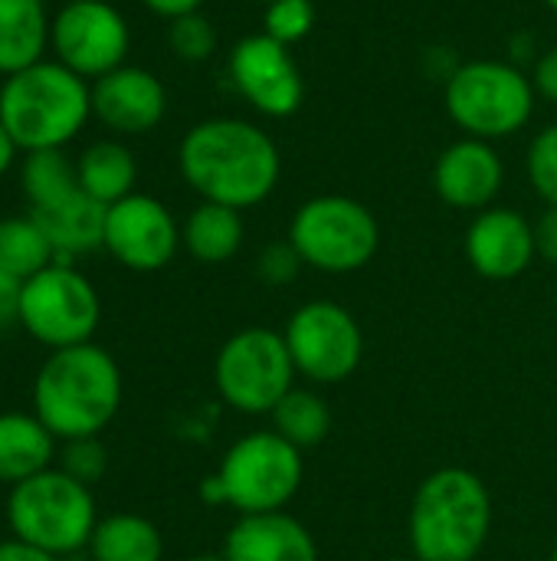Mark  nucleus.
Returning <instances> with one entry per match:
<instances>
[{"label":"nucleus","mask_w":557,"mask_h":561,"mask_svg":"<svg viewBox=\"0 0 557 561\" xmlns=\"http://www.w3.org/2000/svg\"><path fill=\"white\" fill-rule=\"evenodd\" d=\"M227 561H318L315 536L286 510L240 516L223 539Z\"/></svg>","instance_id":"18"},{"label":"nucleus","mask_w":557,"mask_h":561,"mask_svg":"<svg viewBox=\"0 0 557 561\" xmlns=\"http://www.w3.org/2000/svg\"><path fill=\"white\" fill-rule=\"evenodd\" d=\"M167 112L164 82L141 66H118L92 82V115L115 135H148Z\"/></svg>","instance_id":"16"},{"label":"nucleus","mask_w":557,"mask_h":561,"mask_svg":"<svg viewBox=\"0 0 557 561\" xmlns=\"http://www.w3.org/2000/svg\"><path fill=\"white\" fill-rule=\"evenodd\" d=\"M243 233H246L243 230V210L200 201L181 227V243L187 247V253L197 263L213 266V263H227L240 253Z\"/></svg>","instance_id":"23"},{"label":"nucleus","mask_w":557,"mask_h":561,"mask_svg":"<svg viewBox=\"0 0 557 561\" xmlns=\"http://www.w3.org/2000/svg\"><path fill=\"white\" fill-rule=\"evenodd\" d=\"M233 89L266 118H289L302 108L305 79L289 46L266 33H250L227 56Z\"/></svg>","instance_id":"13"},{"label":"nucleus","mask_w":557,"mask_h":561,"mask_svg":"<svg viewBox=\"0 0 557 561\" xmlns=\"http://www.w3.org/2000/svg\"><path fill=\"white\" fill-rule=\"evenodd\" d=\"M302 266H305V263H302V256L295 253V247H292L289 240H286V243H269V247L259 253V260H256L259 279H266V283H272V286L292 283V279L299 276Z\"/></svg>","instance_id":"32"},{"label":"nucleus","mask_w":557,"mask_h":561,"mask_svg":"<svg viewBox=\"0 0 557 561\" xmlns=\"http://www.w3.org/2000/svg\"><path fill=\"white\" fill-rule=\"evenodd\" d=\"M315 30V3L312 0H269L263 13V33L282 46L302 43Z\"/></svg>","instance_id":"28"},{"label":"nucleus","mask_w":557,"mask_h":561,"mask_svg":"<svg viewBox=\"0 0 557 561\" xmlns=\"http://www.w3.org/2000/svg\"><path fill=\"white\" fill-rule=\"evenodd\" d=\"M7 526L13 539L36 546L56 559L89 549V539L98 526L92 486L72 480L59 467H49L10 486Z\"/></svg>","instance_id":"6"},{"label":"nucleus","mask_w":557,"mask_h":561,"mask_svg":"<svg viewBox=\"0 0 557 561\" xmlns=\"http://www.w3.org/2000/svg\"><path fill=\"white\" fill-rule=\"evenodd\" d=\"M469 266L492 283H509L535 263V224L512 207H486L473 217L463 240Z\"/></svg>","instance_id":"15"},{"label":"nucleus","mask_w":557,"mask_h":561,"mask_svg":"<svg viewBox=\"0 0 557 561\" xmlns=\"http://www.w3.org/2000/svg\"><path fill=\"white\" fill-rule=\"evenodd\" d=\"M92 561H161L164 539L158 526L135 513H115L98 519L89 539Z\"/></svg>","instance_id":"24"},{"label":"nucleus","mask_w":557,"mask_h":561,"mask_svg":"<svg viewBox=\"0 0 557 561\" xmlns=\"http://www.w3.org/2000/svg\"><path fill=\"white\" fill-rule=\"evenodd\" d=\"M263 3H269V0H263Z\"/></svg>","instance_id":"44"},{"label":"nucleus","mask_w":557,"mask_h":561,"mask_svg":"<svg viewBox=\"0 0 557 561\" xmlns=\"http://www.w3.org/2000/svg\"><path fill=\"white\" fill-rule=\"evenodd\" d=\"M387 561H420V559H387Z\"/></svg>","instance_id":"41"},{"label":"nucleus","mask_w":557,"mask_h":561,"mask_svg":"<svg viewBox=\"0 0 557 561\" xmlns=\"http://www.w3.org/2000/svg\"><path fill=\"white\" fill-rule=\"evenodd\" d=\"M305 467L302 450L276 431H256L240 437L220 460V470L204 480V500L233 506L240 516L282 513L299 486Z\"/></svg>","instance_id":"5"},{"label":"nucleus","mask_w":557,"mask_h":561,"mask_svg":"<svg viewBox=\"0 0 557 561\" xmlns=\"http://www.w3.org/2000/svg\"><path fill=\"white\" fill-rule=\"evenodd\" d=\"M506 184V164L492 141L483 138H460L446 145L433 164V187L437 197L456 210H486L499 197Z\"/></svg>","instance_id":"17"},{"label":"nucleus","mask_w":557,"mask_h":561,"mask_svg":"<svg viewBox=\"0 0 557 561\" xmlns=\"http://www.w3.org/2000/svg\"><path fill=\"white\" fill-rule=\"evenodd\" d=\"M181 247V227L174 214L151 194H128L105 210L102 250L115 263L135 273L164 270Z\"/></svg>","instance_id":"14"},{"label":"nucleus","mask_w":557,"mask_h":561,"mask_svg":"<svg viewBox=\"0 0 557 561\" xmlns=\"http://www.w3.org/2000/svg\"><path fill=\"white\" fill-rule=\"evenodd\" d=\"M545 7H548V10H555V13H557V0H545Z\"/></svg>","instance_id":"40"},{"label":"nucleus","mask_w":557,"mask_h":561,"mask_svg":"<svg viewBox=\"0 0 557 561\" xmlns=\"http://www.w3.org/2000/svg\"><path fill=\"white\" fill-rule=\"evenodd\" d=\"M23 181V194L30 201V210L39 207H53L62 197H69L79 181H76V164H69V158L62 154V148L53 151H30L20 171Z\"/></svg>","instance_id":"27"},{"label":"nucleus","mask_w":557,"mask_h":561,"mask_svg":"<svg viewBox=\"0 0 557 561\" xmlns=\"http://www.w3.org/2000/svg\"><path fill=\"white\" fill-rule=\"evenodd\" d=\"M128 43H131L128 20L112 0L62 3L59 13L53 16L49 46L56 59L89 82L125 66Z\"/></svg>","instance_id":"12"},{"label":"nucleus","mask_w":557,"mask_h":561,"mask_svg":"<svg viewBox=\"0 0 557 561\" xmlns=\"http://www.w3.org/2000/svg\"><path fill=\"white\" fill-rule=\"evenodd\" d=\"M167 46L177 59L184 62H204L213 56L217 49V30L213 23L197 10V13H184L177 20H167Z\"/></svg>","instance_id":"29"},{"label":"nucleus","mask_w":557,"mask_h":561,"mask_svg":"<svg viewBox=\"0 0 557 561\" xmlns=\"http://www.w3.org/2000/svg\"><path fill=\"white\" fill-rule=\"evenodd\" d=\"M295 375L282 332L259 325L230 335L213 362L217 391L240 414H272V408L295 388Z\"/></svg>","instance_id":"10"},{"label":"nucleus","mask_w":557,"mask_h":561,"mask_svg":"<svg viewBox=\"0 0 557 561\" xmlns=\"http://www.w3.org/2000/svg\"><path fill=\"white\" fill-rule=\"evenodd\" d=\"M108 457L105 447L98 444V437H82V440H66L62 457H59V470H66L72 480L92 486L105 477Z\"/></svg>","instance_id":"31"},{"label":"nucleus","mask_w":557,"mask_h":561,"mask_svg":"<svg viewBox=\"0 0 557 561\" xmlns=\"http://www.w3.org/2000/svg\"><path fill=\"white\" fill-rule=\"evenodd\" d=\"M56 460V437L36 414H0V483H23Z\"/></svg>","instance_id":"20"},{"label":"nucleus","mask_w":557,"mask_h":561,"mask_svg":"<svg viewBox=\"0 0 557 561\" xmlns=\"http://www.w3.org/2000/svg\"><path fill=\"white\" fill-rule=\"evenodd\" d=\"M548 561H557V549H555V552H552V559H548Z\"/></svg>","instance_id":"42"},{"label":"nucleus","mask_w":557,"mask_h":561,"mask_svg":"<svg viewBox=\"0 0 557 561\" xmlns=\"http://www.w3.org/2000/svg\"><path fill=\"white\" fill-rule=\"evenodd\" d=\"M492 496L466 467L430 473L410 503V549L420 561H476L489 542Z\"/></svg>","instance_id":"3"},{"label":"nucleus","mask_w":557,"mask_h":561,"mask_svg":"<svg viewBox=\"0 0 557 561\" xmlns=\"http://www.w3.org/2000/svg\"><path fill=\"white\" fill-rule=\"evenodd\" d=\"M282 339L295 371L315 385H338L351 378L364 358V332L358 319L328 299L299 306L289 316Z\"/></svg>","instance_id":"11"},{"label":"nucleus","mask_w":557,"mask_h":561,"mask_svg":"<svg viewBox=\"0 0 557 561\" xmlns=\"http://www.w3.org/2000/svg\"><path fill=\"white\" fill-rule=\"evenodd\" d=\"M105 210H108L105 204L92 201L82 187H76L59 204L30 210V217L49 237V243L56 250V260L72 263V256H82V253H92V250L102 247V240H105Z\"/></svg>","instance_id":"19"},{"label":"nucleus","mask_w":557,"mask_h":561,"mask_svg":"<svg viewBox=\"0 0 557 561\" xmlns=\"http://www.w3.org/2000/svg\"><path fill=\"white\" fill-rule=\"evenodd\" d=\"M187 561H227V559H223V552H220V556H210V552H204V556H194V559H187Z\"/></svg>","instance_id":"39"},{"label":"nucleus","mask_w":557,"mask_h":561,"mask_svg":"<svg viewBox=\"0 0 557 561\" xmlns=\"http://www.w3.org/2000/svg\"><path fill=\"white\" fill-rule=\"evenodd\" d=\"M532 85H535V92L542 99H548V102L557 105V46L545 49L535 59V66H532Z\"/></svg>","instance_id":"33"},{"label":"nucleus","mask_w":557,"mask_h":561,"mask_svg":"<svg viewBox=\"0 0 557 561\" xmlns=\"http://www.w3.org/2000/svg\"><path fill=\"white\" fill-rule=\"evenodd\" d=\"M102 319V299L95 286L72 270V263H49L20 286L16 322L39 345L59 352L92 342Z\"/></svg>","instance_id":"9"},{"label":"nucleus","mask_w":557,"mask_h":561,"mask_svg":"<svg viewBox=\"0 0 557 561\" xmlns=\"http://www.w3.org/2000/svg\"><path fill=\"white\" fill-rule=\"evenodd\" d=\"M76 181L92 201L112 207L121 197L135 194V181H138L135 154L112 138L92 141L76 161Z\"/></svg>","instance_id":"22"},{"label":"nucleus","mask_w":557,"mask_h":561,"mask_svg":"<svg viewBox=\"0 0 557 561\" xmlns=\"http://www.w3.org/2000/svg\"><path fill=\"white\" fill-rule=\"evenodd\" d=\"M0 561H59L56 556L36 549V546H26L20 539H7L0 542Z\"/></svg>","instance_id":"36"},{"label":"nucleus","mask_w":557,"mask_h":561,"mask_svg":"<svg viewBox=\"0 0 557 561\" xmlns=\"http://www.w3.org/2000/svg\"><path fill=\"white\" fill-rule=\"evenodd\" d=\"M49 263H56V250L30 214L0 220V270L23 283Z\"/></svg>","instance_id":"26"},{"label":"nucleus","mask_w":557,"mask_h":561,"mask_svg":"<svg viewBox=\"0 0 557 561\" xmlns=\"http://www.w3.org/2000/svg\"><path fill=\"white\" fill-rule=\"evenodd\" d=\"M16 141L10 138V131L3 128V122H0V178L13 168V158H16Z\"/></svg>","instance_id":"38"},{"label":"nucleus","mask_w":557,"mask_h":561,"mask_svg":"<svg viewBox=\"0 0 557 561\" xmlns=\"http://www.w3.org/2000/svg\"><path fill=\"white\" fill-rule=\"evenodd\" d=\"M272 431L286 437L292 447L309 450L318 447L332 431V411L322 401V394L309 388H292L276 408H272Z\"/></svg>","instance_id":"25"},{"label":"nucleus","mask_w":557,"mask_h":561,"mask_svg":"<svg viewBox=\"0 0 557 561\" xmlns=\"http://www.w3.org/2000/svg\"><path fill=\"white\" fill-rule=\"evenodd\" d=\"M289 243L305 266L341 276L374 260L381 227L361 201L345 194H318L292 214Z\"/></svg>","instance_id":"8"},{"label":"nucleus","mask_w":557,"mask_h":561,"mask_svg":"<svg viewBox=\"0 0 557 561\" xmlns=\"http://www.w3.org/2000/svg\"><path fill=\"white\" fill-rule=\"evenodd\" d=\"M92 115V82L59 59H39L0 85V122L20 151L69 145Z\"/></svg>","instance_id":"4"},{"label":"nucleus","mask_w":557,"mask_h":561,"mask_svg":"<svg viewBox=\"0 0 557 561\" xmlns=\"http://www.w3.org/2000/svg\"><path fill=\"white\" fill-rule=\"evenodd\" d=\"M20 286L23 283L16 276H10L7 270H0V332L7 325H13L16 316H20Z\"/></svg>","instance_id":"35"},{"label":"nucleus","mask_w":557,"mask_h":561,"mask_svg":"<svg viewBox=\"0 0 557 561\" xmlns=\"http://www.w3.org/2000/svg\"><path fill=\"white\" fill-rule=\"evenodd\" d=\"M177 168L200 201L250 210L263 204L282 174L279 145L246 118H204L181 138Z\"/></svg>","instance_id":"1"},{"label":"nucleus","mask_w":557,"mask_h":561,"mask_svg":"<svg viewBox=\"0 0 557 561\" xmlns=\"http://www.w3.org/2000/svg\"><path fill=\"white\" fill-rule=\"evenodd\" d=\"M53 20L43 0H0V76H13L43 59Z\"/></svg>","instance_id":"21"},{"label":"nucleus","mask_w":557,"mask_h":561,"mask_svg":"<svg viewBox=\"0 0 557 561\" xmlns=\"http://www.w3.org/2000/svg\"><path fill=\"white\" fill-rule=\"evenodd\" d=\"M535 85L509 59L460 62L446 79V112L466 138L499 141L519 135L535 115Z\"/></svg>","instance_id":"7"},{"label":"nucleus","mask_w":557,"mask_h":561,"mask_svg":"<svg viewBox=\"0 0 557 561\" xmlns=\"http://www.w3.org/2000/svg\"><path fill=\"white\" fill-rule=\"evenodd\" d=\"M121 408V371L115 358L85 342L53 352L33 381V414L56 440L98 437Z\"/></svg>","instance_id":"2"},{"label":"nucleus","mask_w":557,"mask_h":561,"mask_svg":"<svg viewBox=\"0 0 557 561\" xmlns=\"http://www.w3.org/2000/svg\"><path fill=\"white\" fill-rule=\"evenodd\" d=\"M525 171H529V181H532L535 194L548 207H557V125L542 128L532 138L529 158H525Z\"/></svg>","instance_id":"30"},{"label":"nucleus","mask_w":557,"mask_h":561,"mask_svg":"<svg viewBox=\"0 0 557 561\" xmlns=\"http://www.w3.org/2000/svg\"><path fill=\"white\" fill-rule=\"evenodd\" d=\"M535 250L542 260L557 263V207H545V214L535 220Z\"/></svg>","instance_id":"34"},{"label":"nucleus","mask_w":557,"mask_h":561,"mask_svg":"<svg viewBox=\"0 0 557 561\" xmlns=\"http://www.w3.org/2000/svg\"><path fill=\"white\" fill-rule=\"evenodd\" d=\"M151 13L164 16V20H177L184 13H197L204 7V0H141Z\"/></svg>","instance_id":"37"},{"label":"nucleus","mask_w":557,"mask_h":561,"mask_svg":"<svg viewBox=\"0 0 557 561\" xmlns=\"http://www.w3.org/2000/svg\"><path fill=\"white\" fill-rule=\"evenodd\" d=\"M66 3H79V0H66Z\"/></svg>","instance_id":"43"}]
</instances>
